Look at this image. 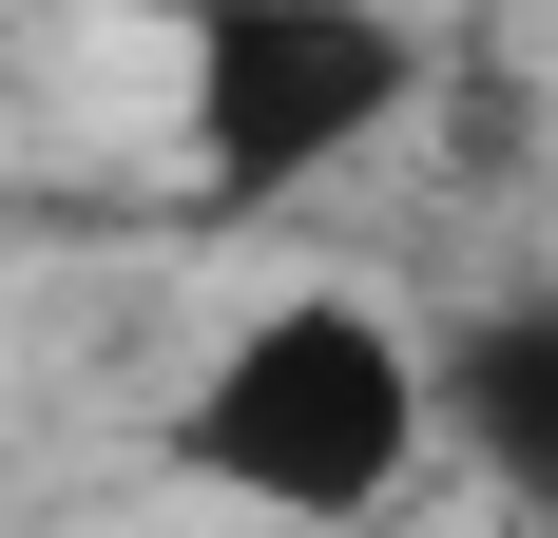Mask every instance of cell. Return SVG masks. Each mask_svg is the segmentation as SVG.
<instances>
[{"label": "cell", "mask_w": 558, "mask_h": 538, "mask_svg": "<svg viewBox=\"0 0 558 538\" xmlns=\"http://www.w3.org/2000/svg\"><path fill=\"white\" fill-rule=\"evenodd\" d=\"M424 384H444V442H462V462H482V481L558 538V289L462 308V346H424Z\"/></svg>", "instance_id": "3957f363"}, {"label": "cell", "mask_w": 558, "mask_h": 538, "mask_svg": "<svg viewBox=\"0 0 558 538\" xmlns=\"http://www.w3.org/2000/svg\"><path fill=\"white\" fill-rule=\"evenodd\" d=\"M424 97H444V39L386 20V0H213L193 58H173V155H193L213 212H270L308 173L386 155Z\"/></svg>", "instance_id": "7a4b0ae2"}, {"label": "cell", "mask_w": 558, "mask_h": 538, "mask_svg": "<svg viewBox=\"0 0 558 538\" xmlns=\"http://www.w3.org/2000/svg\"><path fill=\"white\" fill-rule=\"evenodd\" d=\"M424 462H444V384H424L404 308H366V289H270L213 366L173 384V481L251 500L289 538L386 519Z\"/></svg>", "instance_id": "6da1fadb"}]
</instances>
